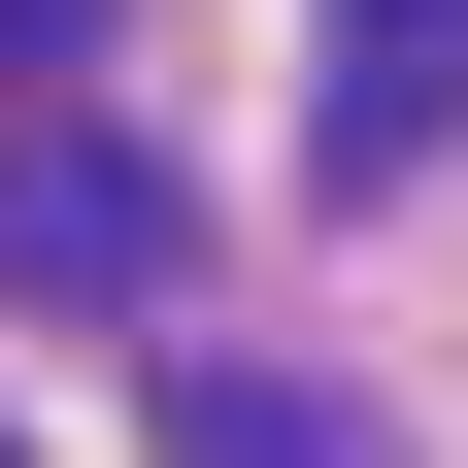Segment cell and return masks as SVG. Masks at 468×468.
<instances>
[{"mask_svg": "<svg viewBox=\"0 0 468 468\" xmlns=\"http://www.w3.org/2000/svg\"><path fill=\"white\" fill-rule=\"evenodd\" d=\"M335 34H368V68H335V167H435L468 134V0H335Z\"/></svg>", "mask_w": 468, "mask_h": 468, "instance_id": "obj_3", "label": "cell"}, {"mask_svg": "<svg viewBox=\"0 0 468 468\" xmlns=\"http://www.w3.org/2000/svg\"><path fill=\"white\" fill-rule=\"evenodd\" d=\"M167 234L201 201H167L101 101H0V302H167Z\"/></svg>", "mask_w": 468, "mask_h": 468, "instance_id": "obj_1", "label": "cell"}, {"mask_svg": "<svg viewBox=\"0 0 468 468\" xmlns=\"http://www.w3.org/2000/svg\"><path fill=\"white\" fill-rule=\"evenodd\" d=\"M167 468H401V435L335 368H234V335H201V368H167Z\"/></svg>", "mask_w": 468, "mask_h": 468, "instance_id": "obj_2", "label": "cell"}, {"mask_svg": "<svg viewBox=\"0 0 468 468\" xmlns=\"http://www.w3.org/2000/svg\"><path fill=\"white\" fill-rule=\"evenodd\" d=\"M34 34H101V0H0V68H34Z\"/></svg>", "mask_w": 468, "mask_h": 468, "instance_id": "obj_4", "label": "cell"}]
</instances>
